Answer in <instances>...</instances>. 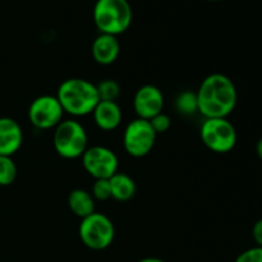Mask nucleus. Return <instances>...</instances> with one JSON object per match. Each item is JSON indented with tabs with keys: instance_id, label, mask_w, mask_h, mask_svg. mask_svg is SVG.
I'll list each match as a JSON object with an SVG mask.
<instances>
[{
	"instance_id": "nucleus-1",
	"label": "nucleus",
	"mask_w": 262,
	"mask_h": 262,
	"mask_svg": "<svg viewBox=\"0 0 262 262\" xmlns=\"http://www.w3.org/2000/svg\"><path fill=\"white\" fill-rule=\"evenodd\" d=\"M199 113L205 119L228 118L238 102V91L234 82L223 73L207 76L196 91Z\"/></svg>"
},
{
	"instance_id": "nucleus-2",
	"label": "nucleus",
	"mask_w": 262,
	"mask_h": 262,
	"mask_svg": "<svg viewBox=\"0 0 262 262\" xmlns=\"http://www.w3.org/2000/svg\"><path fill=\"white\" fill-rule=\"evenodd\" d=\"M55 96L60 102L64 113H68L73 117L92 114L100 101L96 84L83 78L66 79L59 86Z\"/></svg>"
},
{
	"instance_id": "nucleus-3",
	"label": "nucleus",
	"mask_w": 262,
	"mask_h": 262,
	"mask_svg": "<svg viewBox=\"0 0 262 262\" xmlns=\"http://www.w3.org/2000/svg\"><path fill=\"white\" fill-rule=\"evenodd\" d=\"M133 20V10L128 0H96L94 22L100 33L117 36L124 33Z\"/></svg>"
},
{
	"instance_id": "nucleus-4",
	"label": "nucleus",
	"mask_w": 262,
	"mask_h": 262,
	"mask_svg": "<svg viewBox=\"0 0 262 262\" xmlns=\"http://www.w3.org/2000/svg\"><path fill=\"white\" fill-rule=\"evenodd\" d=\"M53 143L59 156L72 160L82 158L89 148V136L83 125L77 120H61L54 129Z\"/></svg>"
},
{
	"instance_id": "nucleus-5",
	"label": "nucleus",
	"mask_w": 262,
	"mask_h": 262,
	"mask_svg": "<svg viewBox=\"0 0 262 262\" xmlns=\"http://www.w3.org/2000/svg\"><path fill=\"white\" fill-rule=\"evenodd\" d=\"M200 136L204 145L215 154H228L235 147L238 133L228 118H209L202 123Z\"/></svg>"
},
{
	"instance_id": "nucleus-6",
	"label": "nucleus",
	"mask_w": 262,
	"mask_h": 262,
	"mask_svg": "<svg viewBox=\"0 0 262 262\" xmlns=\"http://www.w3.org/2000/svg\"><path fill=\"white\" fill-rule=\"evenodd\" d=\"M115 237V228L112 219L101 212L91 214L82 219L79 224V238L87 248L102 251L110 247Z\"/></svg>"
},
{
	"instance_id": "nucleus-7",
	"label": "nucleus",
	"mask_w": 262,
	"mask_h": 262,
	"mask_svg": "<svg viewBox=\"0 0 262 262\" xmlns=\"http://www.w3.org/2000/svg\"><path fill=\"white\" fill-rule=\"evenodd\" d=\"M156 137L158 135L151 127L150 122L137 118L125 128L123 135V146L128 155L133 158H143L152 151Z\"/></svg>"
},
{
	"instance_id": "nucleus-8",
	"label": "nucleus",
	"mask_w": 262,
	"mask_h": 262,
	"mask_svg": "<svg viewBox=\"0 0 262 262\" xmlns=\"http://www.w3.org/2000/svg\"><path fill=\"white\" fill-rule=\"evenodd\" d=\"M64 110L60 102L53 95H41L31 102L28 119L31 124L41 130L55 129L63 120Z\"/></svg>"
},
{
	"instance_id": "nucleus-9",
	"label": "nucleus",
	"mask_w": 262,
	"mask_h": 262,
	"mask_svg": "<svg viewBox=\"0 0 262 262\" xmlns=\"http://www.w3.org/2000/svg\"><path fill=\"white\" fill-rule=\"evenodd\" d=\"M83 168L92 178L109 179L118 173L119 161L115 152L105 146H92L82 155Z\"/></svg>"
},
{
	"instance_id": "nucleus-10",
	"label": "nucleus",
	"mask_w": 262,
	"mask_h": 262,
	"mask_svg": "<svg viewBox=\"0 0 262 262\" xmlns=\"http://www.w3.org/2000/svg\"><path fill=\"white\" fill-rule=\"evenodd\" d=\"M164 104L163 92L154 84L140 87L133 97V109L140 119L151 120L155 115L163 113Z\"/></svg>"
},
{
	"instance_id": "nucleus-11",
	"label": "nucleus",
	"mask_w": 262,
	"mask_h": 262,
	"mask_svg": "<svg viewBox=\"0 0 262 262\" xmlns=\"http://www.w3.org/2000/svg\"><path fill=\"white\" fill-rule=\"evenodd\" d=\"M23 143V132L14 119L0 118V155L13 156L19 151Z\"/></svg>"
},
{
	"instance_id": "nucleus-12",
	"label": "nucleus",
	"mask_w": 262,
	"mask_h": 262,
	"mask_svg": "<svg viewBox=\"0 0 262 262\" xmlns=\"http://www.w3.org/2000/svg\"><path fill=\"white\" fill-rule=\"evenodd\" d=\"M92 58L100 66H110L120 54V43L117 36L100 33L92 42Z\"/></svg>"
},
{
	"instance_id": "nucleus-13",
	"label": "nucleus",
	"mask_w": 262,
	"mask_h": 262,
	"mask_svg": "<svg viewBox=\"0 0 262 262\" xmlns=\"http://www.w3.org/2000/svg\"><path fill=\"white\" fill-rule=\"evenodd\" d=\"M95 124L105 132L117 129L123 119V113L117 101H99L92 112Z\"/></svg>"
},
{
	"instance_id": "nucleus-14",
	"label": "nucleus",
	"mask_w": 262,
	"mask_h": 262,
	"mask_svg": "<svg viewBox=\"0 0 262 262\" xmlns=\"http://www.w3.org/2000/svg\"><path fill=\"white\" fill-rule=\"evenodd\" d=\"M110 192H112V199L117 201L125 202L133 199L136 194L137 187L135 181L125 173H115L112 178H109Z\"/></svg>"
},
{
	"instance_id": "nucleus-15",
	"label": "nucleus",
	"mask_w": 262,
	"mask_h": 262,
	"mask_svg": "<svg viewBox=\"0 0 262 262\" xmlns=\"http://www.w3.org/2000/svg\"><path fill=\"white\" fill-rule=\"evenodd\" d=\"M68 207L77 217L84 219L95 212V199L86 189H73L68 196Z\"/></svg>"
},
{
	"instance_id": "nucleus-16",
	"label": "nucleus",
	"mask_w": 262,
	"mask_h": 262,
	"mask_svg": "<svg viewBox=\"0 0 262 262\" xmlns=\"http://www.w3.org/2000/svg\"><path fill=\"white\" fill-rule=\"evenodd\" d=\"M176 107L183 115H193L199 113V101H197L196 92L191 91V90L182 91L176 99Z\"/></svg>"
},
{
	"instance_id": "nucleus-17",
	"label": "nucleus",
	"mask_w": 262,
	"mask_h": 262,
	"mask_svg": "<svg viewBox=\"0 0 262 262\" xmlns=\"http://www.w3.org/2000/svg\"><path fill=\"white\" fill-rule=\"evenodd\" d=\"M17 174V165L13 161L12 156L0 155V186L7 187L14 183Z\"/></svg>"
},
{
	"instance_id": "nucleus-18",
	"label": "nucleus",
	"mask_w": 262,
	"mask_h": 262,
	"mask_svg": "<svg viewBox=\"0 0 262 262\" xmlns=\"http://www.w3.org/2000/svg\"><path fill=\"white\" fill-rule=\"evenodd\" d=\"M100 101H117L120 96V84L114 79H102L96 84Z\"/></svg>"
},
{
	"instance_id": "nucleus-19",
	"label": "nucleus",
	"mask_w": 262,
	"mask_h": 262,
	"mask_svg": "<svg viewBox=\"0 0 262 262\" xmlns=\"http://www.w3.org/2000/svg\"><path fill=\"white\" fill-rule=\"evenodd\" d=\"M92 197L99 201H106L112 199V192H110L109 179H96L92 186Z\"/></svg>"
},
{
	"instance_id": "nucleus-20",
	"label": "nucleus",
	"mask_w": 262,
	"mask_h": 262,
	"mask_svg": "<svg viewBox=\"0 0 262 262\" xmlns=\"http://www.w3.org/2000/svg\"><path fill=\"white\" fill-rule=\"evenodd\" d=\"M151 124V127L154 128L156 135H160V133H165L170 129L171 127V119L168 114L165 113H160V114L155 115L151 120H148Z\"/></svg>"
},
{
	"instance_id": "nucleus-21",
	"label": "nucleus",
	"mask_w": 262,
	"mask_h": 262,
	"mask_svg": "<svg viewBox=\"0 0 262 262\" xmlns=\"http://www.w3.org/2000/svg\"><path fill=\"white\" fill-rule=\"evenodd\" d=\"M235 262H262V247L255 246V247L243 251L235 258Z\"/></svg>"
},
{
	"instance_id": "nucleus-22",
	"label": "nucleus",
	"mask_w": 262,
	"mask_h": 262,
	"mask_svg": "<svg viewBox=\"0 0 262 262\" xmlns=\"http://www.w3.org/2000/svg\"><path fill=\"white\" fill-rule=\"evenodd\" d=\"M252 237H253V241H255L256 246L262 247V219H258L257 222L253 224Z\"/></svg>"
},
{
	"instance_id": "nucleus-23",
	"label": "nucleus",
	"mask_w": 262,
	"mask_h": 262,
	"mask_svg": "<svg viewBox=\"0 0 262 262\" xmlns=\"http://www.w3.org/2000/svg\"><path fill=\"white\" fill-rule=\"evenodd\" d=\"M256 154H257L258 158L262 160V138L257 141V143H256Z\"/></svg>"
},
{
	"instance_id": "nucleus-24",
	"label": "nucleus",
	"mask_w": 262,
	"mask_h": 262,
	"mask_svg": "<svg viewBox=\"0 0 262 262\" xmlns=\"http://www.w3.org/2000/svg\"><path fill=\"white\" fill-rule=\"evenodd\" d=\"M138 262H166V261L161 260V258H158V257H146V258H142V260H140Z\"/></svg>"
},
{
	"instance_id": "nucleus-25",
	"label": "nucleus",
	"mask_w": 262,
	"mask_h": 262,
	"mask_svg": "<svg viewBox=\"0 0 262 262\" xmlns=\"http://www.w3.org/2000/svg\"><path fill=\"white\" fill-rule=\"evenodd\" d=\"M209 2H220V0H209Z\"/></svg>"
}]
</instances>
